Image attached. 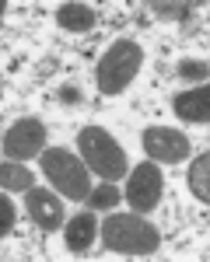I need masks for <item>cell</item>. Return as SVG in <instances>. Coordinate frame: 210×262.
I'll list each match as a JSON object with an SVG mask.
<instances>
[{"label": "cell", "mask_w": 210, "mask_h": 262, "mask_svg": "<svg viewBox=\"0 0 210 262\" xmlns=\"http://www.w3.org/2000/svg\"><path fill=\"white\" fill-rule=\"evenodd\" d=\"M140 67H144V49L133 39H116L105 49V56L98 60L95 84H98V91L105 98H116V95H123L126 88L133 84V77L140 74Z\"/></svg>", "instance_id": "cell-1"}, {"label": "cell", "mask_w": 210, "mask_h": 262, "mask_svg": "<svg viewBox=\"0 0 210 262\" xmlns=\"http://www.w3.org/2000/svg\"><path fill=\"white\" fill-rule=\"evenodd\" d=\"M77 154L84 158V164L105 182H116L130 171L126 164V150L116 143V137L102 129V126H84L77 133Z\"/></svg>", "instance_id": "cell-2"}, {"label": "cell", "mask_w": 210, "mask_h": 262, "mask_svg": "<svg viewBox=\"0 0 210 262\" xmlns=\"http://www.w3.org/2000/svg\"><path fill=\"white\" fill-rule=\"evenodd\" d=\"M102 242L105 248L119 252V255H151L158 252L161 234L158 227L144 217H130V213H112L102 224Z\"/></svg>", "instance_id": "cell-3"}, {"label": "cell", "mask_w": 210, "mask_h": 262, "mask_svg": "<svg viewBox=\"0 0 210 262\" xmlns=\"http://www.w3.org/2000/svg\"><path fill=\"white\" fill-rule=\"evenodd\" d=\"M42 171L53 189H60V196L67 200H88L91 196V168L84 164V158H74V150L67 147H46L39 154Z\"/></svg>", "instance_id": "cell-4"}, {"label": "cell", "mask_w": 210, "mask_h": 262, "mask_svg": "<svg viewBox=\"0 0 210 262\" xmlns=\"http://www.w3.org/2000/svg\"><path fill=\"white\" fill-rule=\"evenodd\" d=\"M161 192H165V179H161L158 161H144V164H137V168L130 171V182H126L123 196H126V203H130V210L151 213V210H158Z\"/></svg>", "instance_id": "cell-5"}, {"label": "cell", "mask_w": 210, "mask_h": 262, "mask_svg": "<svg viewBox=\"0 0 210 262\" xmlns=\"http://www.w3.org/2000/svg\"><path fill=\"white\" fill-rule=\"evenodd\" d=\"M144 154L151 161H161V164H182L189 158V137L172 129V126H151L144 129Z\"/></svg>", "instance_id": "cell-6"}, {"label": "cell", "mask_w": 210, "mask_h": 262, "mask_svg": "<svg viewBox=\"0 0 210 262\" xmlns=\"http://www.w3.org/2000/svg\"><path fill=\"white\" fill-rule=\"evenodd\" d=\"M46 150V126L39 119H18L4 137V154L11 161H25Z\"/></svg>", "instance_id": "cell-7"}, {"label": "cell", "mask_w": 210, "mask_h": 262, "mask_svg": "<svg viewBox=\"0 0 210 262\" xmlns=\"http://www.w3.org/2000/svg\"><path fill=\"white\" fill-rule=\"evenodd\" d=\"M25 210H28V217L39 224L42 231H56V227H63V221H67L60 196L49 192V189H35V185L25 192Z\"/></svg>", "instance_id": "cell-8"}, {"label": "cell", "mask_w": 210, "mask_h": 262, "mask_svg": "<svg viewBox=\"0 0 210 262\" xmlns=\"http://www.w3.org/2000/svg\"><path fill=\"white\" fill-rule=\"evenodd\" d=\"M175 116L182 122H210V84L175 95Z\"/></svg>", "instance_id": "cell-9"}, {"label": "cell", "mask_w": 210, "mask_h": 262, "mask_svg": "<svg viewBox=\"0 0 210 262\" xmlns=\"http://www.w3.org/2000/svg\"><path fill=\"white\" fill-rule=\"evenodd\" d=\"M98 238V217L95 213H74V221H67V248L70 252H88Z\"/></svg>", "instance_id": "cell-10"}, {"label": "cell", "mask_w": 210, "mask_h": 262, "mask_svg": "<svg viewBox=\"0 0 210 262\" xmlns=\"http://www.w3.org/2000/svg\"><path fill=\"white\" fill-rule=\"evenodd\" d=\"M56 21H60L63 32H74V35H84V32H91L95 28V11L88 7V4H63L60 11H56Z\"/></svg>", "instance_id": "cell-11"}, {"label": "cell", "mask_w": 210, "mask_h": 262, "mask_svg": "<svg viewBox=\"0 0 210 262\" xmlns=\"http://www.w3.org/2000/svg\"><path fill=\"white\" fill-rule=\"evenodd\" d=\"M189 189L200 203H210V150L189 164Z\"/></svg>", "instance_id": "cell-12"}, {"label": "cell", "mask_w": 210, "mask_h": 262, "mask_svg": "<svg viewBox=\"0 0 210 262\" xmlns=\"http://www.w3.org/2000/svg\"><path fill=\"white\" fill-rule=\"evenodd\" d=\"M0 185H4L7 192H28V189L35 185V179H32V171H28L25 164L4 161L0 164Z\"/></svg>", "instance_id": "cell-13"}, {"label": "cell", "mask_w": 210, "mask_h": 262, "mask_svg": "<svg viewBox=\"0 0 210 262\" xmlns=\"http://www.w3.org/2000/svg\"><path fill=\"white\" fill-rule=\"evenodd\" d=\"M119 189L116 185H102V189H91V196H88V203L95 206V210H109V206H116L119 203Z\"/></svg>", "instance_id": "cell-14"}, {"label": "cell", "mask_w": 210, "mask_h": 262, "mask_svg": "<svg viewBox=\"0 0 210 262\" xmlns=\"http://www.w3.org/2000/svg\"><path fill=\"white\" fill-rule=\"evenodd\" d=\"M179 74L189 77V81H200V77H210V67L207 63H196V60H182L179 63Z\"/></svg>", "instance_id": "cell-15"}, {"label": "cell", "mask_w": 210, "mask_h": 262, "mask_svg": "<svg viewBox=\"0 0 210 262\" xmlns=\"http://www.w3.org/2000/svg\"><path fill=\"white\" fill-rule=\"evenodd\" d=\"M0 213H4V221H0V234L7 238V234L14 231V203H11V196L0 200Z\"/></svg>", "instance_id": "cell-16"}, {"label": "cell", "mask_w": 210, "mask_h": 262, "mask_svg": "<svg viewBox=\"0 0 210 262\" xmlns=\"http://www.w3.org/2000/svg\"><path fill=\"white\" fill-rule=\"evenodd\" d=\"M158 14H179V18H186L189 7H168V4H161V7H158Z\"/></svg>", "instance_id": "cell-17"}, {"label": "cell", "mask_w": 210, "mask_h": 262, "mask_svg": "<svg viewBox=\"0 0 210 262\" xmlns=\"http://www.w3.org/2000/svg\"><path fill=\"white\" fill-rule=\"evenodd\" d=\"M60 98H63V101H81V91H77V88H63Z\"/></svg>", "instance_id": "cell-18"}]
</instances>
